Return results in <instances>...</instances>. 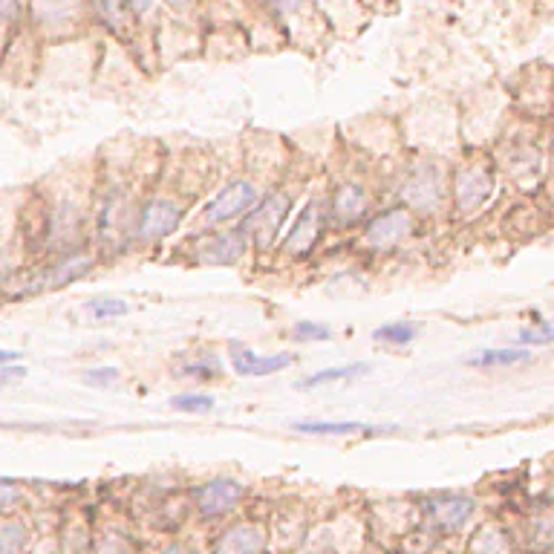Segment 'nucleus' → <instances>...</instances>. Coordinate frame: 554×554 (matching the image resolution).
<instances>
[{
    "label": "nucleus",
    "instance_id": "1",
    "mask_svg": "<svg viewBox=\"0 0 554 554\" xmlns=\"http://www.w3.org/2000/svg\"><path fill=\"white\" fill-rule=\"evenodd\" d=\"M292 211V200L286 194H269V197H260L257 205L246 214V223H243V234L246 240H252L257 249H269L277 240V231L283 228L286 217Z\"/></svg>",
    "mask_w": 554,
    "mask_h": 554
},
{
    "label": "nucleus",
    "instance_id": "2",
    "mask_svg": "<svg viewBox=\"0 0 554 554\" xmlns=\"http://www.w3.org/2000/svg\"><path fill=\"white\" fill-rule=\"evenodd\" d=\"M93 266H96V257H93V254H84V252L61 254L52 266L41 269L35 277H29V283H26L21 292H24V295H41V292L64 289V286H70V283L81 280L87 272H93Z\"/></svg>",
    "mask_w": 554,
    "mask_h": 554
},
{
    "label": "nucleus",
    "instance_id": "3",
    "mask_svg": "<svg viewBox=\"0 0 554 554\" xmlns=\"http://www.w3.org/2000/svg\"><path fill=\"white\" fill-rule=\"evenodd\" d=\"M257 200H260L257 185L246 182V179L231 182V185H226L214 200L205 205L202 220H205L208 226H220V223L240 220V217H246V214L252 211L254 205H257Z\"/></svg>",
    "mask_w": 554,
    "mask_h": 554
},
{
    "label": "nucleus",
    "instance_id": "4",
    "mask_svg": "<svg viewBox=\"0 0 554 554\" xmlns=\"http://www.w3.org/2000/svg\"><path fill=\"white\" fill-rule=\"evenodd\" d=\"M182 214H185V208L177 200L156 197V200L145 202L133 234H136L139 243H159V240H165L177 231L179 223H182Z\"/></svg>",
    "mask_w": 554,
    "mask_h": 554
},
{
    "label": "nucleus",
    "instance_id": "5",
    "mask_svg": "<svg viewBox=\"0 0 554 554\" xmlns=\"http://www.w3.org/2000/svg\"><path fill=\"white\" fill-rule=\"evenodd\" d=\"M413 234V214L410 208H387L376 214L364 228V243L373 252H393Z\"/></svg>",
    "mask_w": 554,
    "mask_h": 554
},
{
    "label": "nucleus",
    "instance_id": "6",
    "mask_svg": "<svg viewBox=\"0 0 554 554\" xmlns=\"http://www.w3.org/2000/svg\"><path fill=\"white\" fill-rule=\"evenodd\" d=\"M402 197L407 208H413L419 214H433L442 202V171L433 162L413 165L404 179Z\"/></svg>",
    "mask_w": 554,
    "mask_h": 554
},
{
    "label": "nucleus",
    "instance_id": "7",
    "mask_svg": "<svg viewBox=\"0 0 554 554\" xmlns=\"http://www.w3.org/2000/svg\"><path fill=\"white\" fill-rule=\"evenodd\" d=\"M81 228H84V217H81V208L76 202H55L50 208L47 226H44L47 249L58 254H70V249L81 237Z\"/></svg>",
    "mask_w": 554,
    "mask_h": 554
},
{
    "label": "nucleus",
    "instance_id": "8",
    "mask_svg": "<svg viewBox=\"0 0 554 554\" xmlns=\"http://www.w3.org/2000/svg\"><path fill=\"white\" fill-rule=\"evenodd\" d=\"M228 355H231V370L243 378H266L283 373L292 367L295 355L292 353H277V355H257L240 341L228 344Z\"/></svg>",
    "mask_w": 554,
    "mask_h": 554
},
{
    "label": "nucleus",
    "instance_id": "9",
    "mask_svg": "<svg viewBox=\"0 0 554 554\" xmlns=\"http://www.w3.org/2000/svg\"><path fill=\"white\" fill-rule=\"evenodd\" d=\"M321 226H324V208L321 200H309L303 205V211L298 214L292 231L283 240V254L289 257H303L315 249V243L321 240Z\"/></svg>",
    "mask_w": 554,
    "mask_h": 554
},
{
    "label": "nucleus",
    "instance_id": "10",
    "mask_svg": "<svg viewBox=\"0 0 554 554\" xmlns=\"http://www.w3.org/2000/svg\"><path fill=\"white\" fill-rule=\"evenodd\" d=\"M243 497H246V488L237 479H211L197 491V508L202 517L214 520V517L231 514L243 503Z\"/></svg>",
    "mask_w": 554,
    "mask_h": 554
},
{
    "label": "nucleus",
    "instance_id": "11",
    "mask_svg": "<svg viewBox=\"0 0 554 554\" xmlns=\"http://www.w3.org/2000/svg\"><path fill=\"white\" fill-rule=\"evenodd\" d=\"M246 246H249L246 234L240 228H234V231H220V234L202 237L194 254L200 263H208V266H231L246 254Z\"/></svg>",
    "mask_w": 554,
    "mask_h": 554
},
{
    "label": "nucleus",
    "instance_id": "12",
    "mask_svg": "<svg viewBox=\"0 0 554 554\" xmlns=\"http://www.w3.org/2000/svg\"><path fill=\"white\" fill-rule=\"evenodd\" d=\"M425 511L436 529L459 531L465 529L468 520L474 517V500L462 497V494H439L425 503Z\"/></svg>",
    "mask_w": 554,
    "mask_h": 554
},
{
    "label": "nucleus",
    "instance_id": "13",
    "mask_svg": "<svg viewBox=\"0 0 554 554\" xmlns=\"http://www.w3.org/2000/svg\"><path fill=\"white\" fill-rule=\"evenodd\" d=\"M494 194V179L482 168H465L456 177V208L459 214H474Z\"/></svg>",
    "mask_w": 554,
    "mask_h": 554
},
{
    "label": "nucleus",
    "instance_id": "14",
    "mask_svg": "<svg viewBox=\"0 0 554 554\" xmlns=\"http://www.w3.org/2000/svg\"><path fill=\"white\" fill-rule=\"evenodd\" d=\"M370 211V194L361 182H344L332 194V217L338 226H353Z\"/></svg>",
    "mask_w": 554,
    "mask_h": 554
},
{
    "label": "nucleus",
    "instance_id": "15",
    "mask_svg": "<svg viewBox=\"0 0 554 554\" xmlns=\"http://www.w3.org/2000/svg\"><path fill=\"white\" fill-rule=\"evenodd\" d=\"M266 531L254 523H240L234 529L223 531V537L217 540V554H263L266 552Z\"/></svg>",
    "mask_w": 554,
    "mask_h": 554
},
{
    "label": "nucleus",
    "instance_id": "16",
    "mask_svg": "<svg viewBox=\"0 0 554 554\" xmlns=\"http://www.w3.org/2000/svg\"><path fill=\"white\" fill-rule=\"evenodd\" d=\"M292 430L306 436H378L390 433L393 428H370L361 422H295Z\"/></svg>",
    "mask_w": 554,
    "mask_h": 554
},
{
    "label": "nucleus",
    "instance_id": "17",
    "mask_svg": "<svg viewBox=\"0 0 554 554\" xmlns=\"http://www.w3.org/2000/svg\"><path fill=\"white\" fill-rule=\"evenodd\" d=\"M526 361H531V353L526 347H491V350H479L477 355H471L468 367L500 370V367H514V364H526Z\"/></svg>",
    "mask_w": 554,
    "mask_h": 554
},
{
    "label": "nucleus",
    "instance_id": "18",
    "mask_svg": "<svg viewBox=\"0 0 554 554\" xmlns=\"http://www.w3.org/2000/svg\"><path fill=\"white\" fill-rule=\"evenodd\" d=\"M99 231L104 240H113L127 231V205L122 194L110 191L99 208Z\"/></svg>",
    "mask_w": 554,
    "mask_h": 554
},
{
    "label": "nucleus",
    "instance_id": "19",
    "mask_svg": "<svg viewBox=\"0 0 554 554\" xmlns=\"http://www.w3.org/2000/svg\"><path fill=\"white\" fill-rule=\"evenodd\" d=\"M419 324L413 321H396V324H381L373 329V341L384 344V347H407L419 338Z\"/></svg>",
    "mask_w": 554,
    "mask_h": 554
},
{
    "label": "nucleus",
    "instance_id": "20",
    "mask_svg": "<svg viewBox=\"0 0 554 554\" xmlns=\"http://www.w3.org/2000/svg\"><path fill=\"white\" fill-rule=\"evenodd\" d=\"M370 367L367 364H344V367H329V370H321L315 376L301 378L298 381V390H312V387H321V384H338V381H353V378L364 376Z\"/></svg>",
    "mask_w": 554,
    "mask_h": 554
},
{
    "label": "nucleus",
    "instance_id": "21",
    "mask_svg": "<svg viewBox=\"0 0 554 554\" xmlns=\"http://www.w3.org/2000/svg\"><path fill=\"white\" fill-rule=\"evenodd\" d=\"M26 540L29 534L24 523H15V520L0 523V554H24Z\"/></svg>",
    "mask_w": 554,
    "mask_h": 554
},
{
    "label": "nucleus",
    "instance_id": "22",
    "mask_svg": "<svg viewBox=\"0 0 554 554\" xmlns=\"http://www.w3.org/2000/svg\"><path fill=\"white\" fill-rule=\"evenodd\" d=\"M35 9L44 24H67L76 3L73 0H35Z\"/></svg>",
    "mask_w": 554,
    "mask_h": 554
},
{
    "label": "nucleus",
    "instance_id": "23",
    "mask_svg": "<svg viewBox=\"0 0 554 554\" xmlns=\"http://www.w3.org/2000/svg\"><path fill=\"white\" fill-rule=\"evenodd\" d=\"M179 376H188V378H200V381H214V378L223 376V364L211 355H205L200 361H188V364H182V370H179Z\"/></svg>",
    "mask_w": 554,
    "mask_h": 554
},
{
    "label": "nucleus",
    "instance_id": "24",
    "mask_svg": "<svg viewBox=\"0 0 554 554\" xmlns=\"http://www.w3.org/2000/svg\"><path fill=\"white\" fill-rule=\"evenodd\" d=\"M471 554H508V543L497 529H482L471 540Z\"/></svg>",
    "mask_w": 554,
    "mask_h": 554
},
{
    "label": "nucleus",
    "instance_id": "25",
    "mask_svg": "<svg viewBox=\"0 0 554 554\" xmlns=\"http://www.w3.org/2000/svg\"><path fill=\"white\" fill-rule=\"evenodd\" d=\"M214 396H208V393H179L171 399V407L179 410V413H208V410H214Z\"/></svg>",
    "mask_w": 554,
    "mask_h": 554
},
{
    "label": "nucleus",
    "instance_id": "26",
    "mask_svg": "<svg viewBox=\"0 0 554 554\" xmlns=\"http://www.w3.org/2000/svg\"><path fill=\"white\" fill-rule=\"evenodd\" d=\"M87 312H90L96 321H110V318H122L130 309H127V303L119 301V298H96V301L87 303Z\"/></svg>",
    "mask_w": 554,
    "mask_h": 554
},
{
    "label": "nucleus",
    "instance_id": "27",
    "mask_svg": "<svg viewBox=\"0 0 554 554\" xmlns=\"http://www.w3.org/2000/svg\"><path fill=\"white\" fill-rule=\"evenodd\" d=\"M127 3L125 0H96V9L99 15L113 26V29H122L127 24Z\"/></svg>",
    "mask_w": 554,
    "mask_h": 554
},
{
    "label": "nucleus",
    "instance_id": "28",
    "mask_svg": "<svg viewBox=\"0 0 554 554\" xmlns=\"http://www.w3.org/2000/svg\"><path fill=\"white\" fill-rule=\"evenodd\" d=\"M292 338L295 341H329L332 338V329L327 324H315V321H298L295 327H292Z\"/></svg>",
    "mask_w": 554,
    "mask_h": 554
},
{
    "label": "nucleus",
    "instance_id": "29",
    "mask_svg": "<svg viewBox=\"0 0 554 554\" xmlns=\"http://www.w3.org/2000/svg\"><path fill=\"white\" fill-rule=\"evenodd\" d=\"M520 344L523 347H540V344H554V324L546 321V324H534V327H526L520 335Z\"/></svg>",
    "mask_w": 554,
    "mask_h": 554
},
{
    "label": "nucleus",
    "instance_id": "30",
    "mask_svg": "<svg viewBox=\"0 0 554 554\" xmlns=\"http://www.w3.org/2000/svg\"><path fill=\"white\" fill-rule=\"evenodd\" d=\"M119 370L116 367H96V370H87L84 373V384H93V387H110V384H116L119 381Z\"/></svg>",
    "mask_w": 554,
    "mask_h": 554
},
{
    "label": "nucleus",
    "instance_id": "31",
    "mask_svg": "<svg viewBox=\"0 0 554 554\" xmlns=\"http://www.w3.org/2000/svg\"><path fill=\"white\" fill-rule=\"evenodd\" d=\"M21 500H24L21 488L12 479H0V511H12Z\"/></svg>",
    "mask_w": 554,
    "mask_h": 554
},
{
    "label": "nucleus",
    "instance_id": "32",
    "mask_svg": "<svg viewBox=\"0 0 554 554\" xmlns=\"http://www.w3.org/2000/svg\"><path fill=\"white\" fill-rule=\"evenodd\" d=\"M15 378H26V367H18V364L0 367V381H15Z\"/></svg>",
    "mask_w": 554,
    "mask_h": 554
},
{
    "label": "nucleus",
    "instance_id": "33",
    "mask_svg": "<svg viewBox=\"0 0 554 554\" xmlns=\"http://www.w3.org/2000/svg\"><path fill=\"white\" fill-rule=\"evenodd\" d=\"M272 6H275L277 12H295V9H301V0H269Z\"/></svg>",
    "mask_w": 554,
    "mask_h": 554
},
{
    "label": "nucleus",
    "instance_id": "34",
    "mask_svg": "<svg viewBox=\"0 0 554 554\" xmlns=\"http://www.w3.org/2000/svg\"><path fill=\"white\" fill-rule=\"evenodd\" d=\"M18 12V0H0V18H12Z\"/></svg>",
    "mask_w": 554,
    "mask_h": 554
},
{
    "label": "nucleus",
    "instance_id": "35",
    "mask_svg": "<svg viewBox=\"0 0 554 554\" xmlns=\"http://www.w3.org/2000/svg\"><path fill=\"white\" fill-rule=\"evenodd\" d=\"M125 3L133 9V12H139V15L151 12V6H153V0H125Z\"/></svg>",
    "mask_w": 554,
    "mask_h": 554
},
{
    "label": "nucleus",
    "instance_id": "36",
    "mask_svg": "<svg viewBox=\"0 0 554 554\" xmlns=\"http://www.w3.org/2000/svg\"><path fill=\"white\" fill-rule=\"evenodd\" d=\"M165 554H197L191 546H185V543H174V546H168Z\"/></svg>",
    "mask_w": 554,
    "mask_h": 554
},
{
    "label": "nucleus",
    "instance_id": "37",
    "mask_svg": "<svg viewBox=\"0 0 554 554\" xmlns=\"http://www.w3.org/2000/svg\"><path fill=\"white\" fill-rule=\"evenodd\" d=\"M18 361V353H12V350H0V367L3 364H15Z\"/></svg>",
    "mask_w": 554,
    "mask_h": 554
},
{
    "label": "nucleus",
    "instance_id": "38",
    "mask_svg": "<svg viewBox=\"0 0 554 554\" xmlns=\"http://www.w3.org/2000/svg\"><path fill=\"white\" fill-rule=\"evenodd\" d=\"M168 6H174V9H185V6H191V0H165Z\"/></svg>",
    "mask_w": 554,
    "mask_h": 554
},
{
    "label": "nucleus",
    "instance_id": "39",
    "mask_svg": "<svg viewBox=\"0 0 554 554\" xmlns=\"http://www.w3.org/2000/svg\"><path fill=\"white\" fill-rule=\"evenodd\" d=\"M6 272H9V263H6V254L0 252V280L6 277Z\"/></svg>",
    "mask_w": 554,
    "mask_h": 554
}]
</instances>
